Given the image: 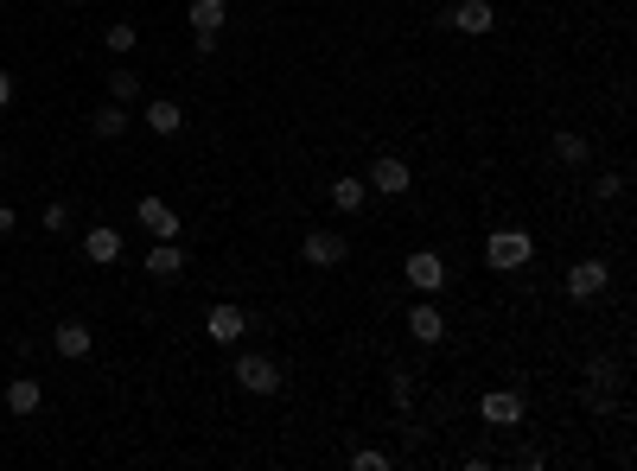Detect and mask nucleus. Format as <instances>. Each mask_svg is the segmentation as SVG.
Masks as SVG:
<instances>
[{
  "mask_svg": "<svg viewBox=\"0 0 637 471\" xmlns=\"http://www.w3.org/2000/svg\"><path fill=\"white\" fill-rule=\"evenodd\" d=\"M446 20H453V32H466V39H485V32H497V7L491 0H459Z\"/></svg>",
  "mask_w": 637,
  "mask_h": 471,
  "instance_id": "39448f33",
  "label": "nucleus"
},
{
  "mask_svg": "<svg viewBox=\"0 0 637 471\" xmlns=\"http://www.w3.org/2000/svg\"><path fill=\"white\" fill-rule=\"evenodd\" d=\"M618 191H625V172H599V179H593V198L599 204H612Z\"/></svg>",
  "mask_w": 637,
  "mask_h": 471,
  "instance_id": "b1692460",
  "label": "nucleus"
},
{
  "mask_svg": "<svg viewBox=\"0 0 637 471\" xmlns=\"http://www.w3.org/2000/svg\"><path fill=\"white\" fill-rule=\"evenodd\" d=\"M141 274H153V281H179V274H185V249H179V242H160V249L141 261Z\"/></svg>",
  "mask_w": 637,
  "mask_h": 471,
  "instance_id": "dca6fc26",
  "label": "nucleus"
},
{
  "mask_svg": "<svg viewBox=\"0 0 637 471\" xmlns=\"http://www.w3.org/2000/svg\"><path fill=\"white\" fill-rule=\"evenodd\" d=\"M351 465H357V471H389V452H376V446H364V452H351Z\"/></svg>",
  "mask_w": 637,
  "mask_h": 471,
  "instance_id": "a878e982",
  "label": "nucleus"
},
{
  "mask_svg": "<svg viewBox=\"0 0 637 471\" xmlns=\"http://www.w3.org/2000/svg\"><path fill=\"white\" fill-rule=\"evenodd\" d=\"M13 223H20V217H13L7 204H0V236H13Z\"/></svg>",
  "mask_w": 637,
  "mask_h": 471,
  "instance_id": "c756f323",
  "label": "nucleus"
},
{
  "mask_svg": "<svg viewBox=\"0 0 637 471\" xmlns=\"http://www.w3.org/2000/svg\"><path fill=\"white\" fill-rule=\"evenodd\" d=\"M45 230H51V236L71 230V204H45Z\"/></svg>",
  "mask_w": 637,
  "mask_h": 471,
  "instance_id": "bb28decb",
  "label": "nucleus"
},
{
  "mask_svg": "<svg viewBox=\"0 0 637 471\" xmlns=\"http://www.w3.org/2000/svg\"><path fill=\"white\" fill-rule=\"evenodd\" d=\"M141 230H147V236H160V242H179L185 223H179V211H172L166 198H141Z\"/></svg>",
  "mask_w": 637,
  "mask_h": 471,
  "instance_id": "6e6552de",
  "label": "nucleus"
},
{
  "mask_svg": "<svg viewBox=\"0 0 637 471\" xmlns=\"http://www.w3.org/2000/svg\"><path fill=\"white\" fill-rule=\"evenodd\" d=\"M51 344H58V357H71V363H77V357H90V344H96V331H90V325H83V319H64L58 331H51Z\"/></svg>",
  "mask_w": 637,
  "mask_h": 471,
  "instance_id": "4468645a",
  "label": "nucleus"
},
{
  "mask_svg": "<svg viewBox=\"0 0 637 471\" xmlns=\"http://www.w3.org/2000/svg\"><path fill=\"white\" fill-rule=\"evenodd\" d=\"M587 401H593V408H612V389H618V370H612V363H587Z\"/></svg>",
  "mask_w": 637,
  "mask_h": 471,
  "instance_id": "6ab92c4d",
  "label": "nucleus"
},
{
  "mask_svg": "<svg viewBox=\"0 0 637 471\" xmlns=\"http://www.w3.org/2000/svg\"><path fill=\"white\" fill-rule=\"evenodd\" d=\"M230 376L243 382L249 395H274V389H281V370H274V357H255V351L236 357V370H230Z\"/></svg>",
  "mask_w": 637,
  "mask_h": 471,
  "instance_id": "7ed1b4c3",
  "label": "nucleus"
},
{
  "mask_svg": "<svg viewBox=\"0 0 637 471\" xmlns=\"http://www.w3.org/2000/svg\"><path fill=\"white\" fill-rule=\"evenodd\" d=\"M192 51L198 58H217V32H192Z\"/></svg>",
  "mask_w": 637,
  "mask_h": 471,
  "instance_id": "cd10ccee",
  "label": "nucleus"
},
{
  "mask_svg": "<svg viewBox=\"0 0 637 471\" xmlns=\"http://www.w3.org/2000/svg\"><path fill=\"white\" fill-rule=\"evenodd\" d=\"M0 179H7V153H0Z\"/></svg>",
  "mask_w": 637,
  "mask_h": 471,
  "instance_id": "7c9ffc66",
  "label": "nucleus"
},
{
  "mask_svg": "<svg viewBox=\"0 0 637 471\" xmlns=\"http://www.w3.org/2000/svg\"><path fill=\"white\" fill-rule=\"evenodd\" d=\"M141 121H147V134H160V141H172V134H179L185 128V109H179V102H147V109H141Z\"/></svg>",
  "mask_w": 637,
  "mask_h": 471,
  "instance_id": "2eb2a0df",
  "label": "nucleus"
},
{
  "mask_svg": "<svg viewBox=\"0 0 637 471\" xmlns=\"http://www.w3.org/2000/svg\"><path fill=\"white\" fill-rule=\"evenodd\" d=\"M102 45H109L115 58H122V51H134V45H141V26H134V20H115L109 32H102Z\"/></svg>",
  "mask_w": 637,
  "mask_h": 471,
  "instance_id": "4be33fe9",
  "label": "nucleus"
},
{
  "mask_svg": "<svg viewBox=\"0 0 637 471\" xmlns=\"http://www.w3.org/2000/svg\"><path fill=\"white\" fill-rule=\"evenodd\" d=\"M370 191H383V198H402L408 185H415V172H408V160H395V153H383V160L370 166V179H364Z\"/></svg>",
  "mask_w": 637,
  "mask_h": 471,
  "instance_id": "0eeeda50",
  "label": "nucleus"
},
{
  "mask_svg": "<svg viewBox=\"0 0 637 471\" xmlns=\"http://www.w3.org/2000/svg\"><path fill=\"white\" fill-rule=\"evenodd\" d=\"M243 331H249V312L236 300L211 306V319H204V338H211V344H243Z\"/></svg>",
  "mask_w": 637,
  "mask_h": 471,
  "instance_id": "20e7f679",
  "label": "nucleus"
},
{
  "mask_svg": "<svg viewBox=\"0 0 637 471\" xmlns=\"http://www.w3.org/2000/svg\"><path fill=\"white\" fill-rule=\"evenodd\" d=\"M134 128V115H128V102H102V109L90 115V134L96 141H122V134Z\"/></svg>",
  "mask_w": 637,
  "mask_h": 471,
  "instance_id": "f8f14e48",
  "label": "nucleus"
},
{
  "mask_svg": "<svg viewBox=\"0 0 637 471\" xmlns=\"http://www.w3.org/2000/svg\"><path fill=\"white\" fill-rule=\"evenodd\" d=\"M529 255H536V236H529V230H497V236L485 242V261H491L497 274L529 268Z\"/></svg>",
  "mask_w": 637,
  "mask_h": 471,
  "instance_id": "f257e3e1",
  "label": "nucleus"
},
{
  "mask_svg": "<svg viewBox=\"0 0 637 471\" xmlns=\"http://www.w3.org/2000/svg\"><path fill=\"white\" fill-rule=\"evenodd\" d=\"M389 401H395V408H408V401H415V376H408V370L389 376Z\"/></svg>",
  "mask_w": 637,
  "mask_h": 471,
  "instance_id": "393cba45",
  "label": "nucleus"
},
{
  "mask_svg": "<svg viewBox=\"0 0 637 471\" xmlns=\"http://www.w3.org/2000/svg\"><path fill=\"white\" fill-rule=\"evenodd\" d=\"M408 331H415V344H446V312L421 293V306L408 312Z\"/></svg>",
  "mask_w": 637,
  "mask_h": 471,
  "instance_id": "9b49d317",
  "label": "nucleus"
},
{
  "mask_svg": "<svg viewBox=\"0 0 637 471\" xmlns=\"http://www.w3.org/2000/svg\"><path fill=\"white\" fill-rule=\"evenodd\" d=\"M39 401H45V382L39 376H13L7 382V414H39Z\"/></svg>",
  "mask_w": 637,
  "mask_h": 471,
  "instance_id": "f3484780",
  "label": "nucleus"
},
{
  "mask_svg": "<svg viewBox=\"0 0 637 471\" xmlns=\"http://www.w3.org/2000/svg\"><path fill=\"white\" fill-rule=\"evenodd\" d=\"M606 281H612V274H606V261H574V268H567V300H599V293H606Z\"/></svg>",
  "mask_w": 637,
  "mask_h": 471,
  "instance_id": "423d86ee",
  "label": "nucleus"
},
{
  "mask_svg": "<svg viewBox=\"0 0 637 471\" xmlns=\"http://www.w3.org/2000/svg\"><path fill=\"white\" fill-rule=\"evenodd\" d=\"M109 96L115 102H141V77H134V71H109Z\"/></svg>",
  "mask_w": 637,
  "mask_h": 471,
  "instance_id": "5701e85b",
  "label": "nucleus"
},
{
  "mask_svg": "<svg viewBox=\"0 0 637 471\" xmlns=\"http://www.w3.org/2000/svg\"><path fill=\"white\" fill-rule=\"evenodd\" d=\"M555 160H561V166H587V160H593V147L580 141V134H555Z\"/></svg>",
  "mask_w": 637,
  "mask_h": 471,
  "instance_id": "412c9836",
  "label": "nucleus"
},
{
  "mask_svg": "<svg viewBox=\"0 0 637 471\" xmlns=\"http://www.w3.org/2000/svg\"><path fill=\"white\" fill-rule=\"evenodd\" d=\"M223 20H230L223 0H192V32H223Z\"/></svg>",
  "mask_w": 637,
  "mask_h": 471,
  "instance_id": "aec40b11",
  "label": "nucleus"
},
{
  "mask_svg": "<svg viewBox=\"0 0 637 471\" xmlns=\"http://www.w3.org/2000/svg\"><path fill=\"white\" fill-rule=\"evenodd\" d=\"M332 204H338L344 217H357V211H364V204H370V185H364V179H351V172H344V179H332Z\"/></svg>",
  "mask_w": 637,
  "mask_h": 471,
  "instance_id": "a211bd4d",
  "label": "nucleus"
},
{
  "mask_svg": "<svg viewBox=\"0 0 637 471\" xmlns=\"http://www.w3.org/2000/svg\"><path fill=\"white\" fill-rule=\"evenodd\" d=\"M344 255H351L344 230H313V236H306V261H313V268H338Z\"/></svg>",
  "mask_w": 637,
  "mask_h": 471,
  "instance_id": "9d476101",
  "label": "nucleus"
},
{
  "mask_svg": "<svg viewBox=\"0 0 637 471\" xmlns=\"http://www.w3.org/2000/svg\"><path fill=\"white\" fill-rule=\"evenodd\" d=\"M402 274H408V287H415V293H427V300H440L446 281H453V274H446V255H434V249H415Z\"/></svg>",
  "mask_w": 637,
  "mask_h": 471,
  "instance_id": "f03ea898",
  "label": "nucleus"
},
{
  "mask_svg": "<svg viewBox=\"0 0 637 471\" xmlns=\"http://www.w3.org/2000/svg\"><path fill=\"white\" fill-rule=\"evenodd\" d=\"M83 255H90L96 268L122 261V230H109V223H90V236H83Z\"/></svg>",
  "mask_w": 637,
  "mask_h": 471,
  "instance_id": "ddd939ff",
  "label": "nucleus"
},
{
  "mask_svg": "<svg viewBox=\"0 0 637 471\" xmlns=\"http://www.w3.org/2000/svg\"><path fill=\"white\" fill-rule=\"evenodd\" d=\"M0 109H13V77L0 71Z\"/></svg>",
  "mask_w": 637,
  "mask_h": 471,
  "instance_id": "c85d7f7f",
  "label": "nucleus"
},
{
  "mask_svg": "<svg viewBox=\"0 0 637 471\" xmlns=\"http://www.w3.org/2000/svg\"><path fill=\"white\" fill-rule=\"evenodd\" d=\"M478 414H485V427H523V395L491 389L485 401H478Z\"/></svg>",
  "mask_w": 637,
  "mask_h": 471,
  "instance_id": "1a4fd4ad",
  "label": "nucleus"
}]
</instances>
